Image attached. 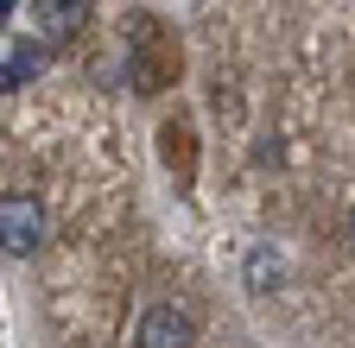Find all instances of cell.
Returning <instances> with one entry per match:
<instances>
[{
  "label": "cell",
  "mask_w": 355,
  "mask_h": 348,
  "mask_svg": "<svg viewBox=\"0 0 355 348\" xmlns=\"http://www.w3.org/2000/svg\"><path fill=\"white\" fill-rule=\"evenodd\" d=\"M7 7H13V0H0V19H7Z\"/></svg>",
  "instance_id": "5"
},
{
  "label": "cell",
  "mask_w": 355,
  "mask_h": 348,
  "mask_svg": "<svg viewBox=\"0 0 355 348\" xmlns=\"http://www.w3.org/2000/svg\"><path fill=\"white\" fill-rule=\"evenodd\" d=\"M38 64H44V51H38V45H19V51L7 57V76H0V82H26V76H38Z\"/></svg>",
  "instance_id": "4"
},
{
  "label": "cell",
  "mask_w": 355,
  "mask_h": 348,
  "mask_svg": "<svg viewBox=\"0 0 355 348\" xmlns=\"http://www.w3.org/2000/svg\"><path fill=\"white\" fill-rule=\"evenodd\" d=\"M89 7L96 0H32V19L44 26V38H70V32H83Z\"/></svg>",
  "instance_id": "3"
},
{
  "label": "cell",
  "mask_w": 355,
  "mask_h": 348,
  "mask_svg": "<svg viewBox=\"0 0 355 348\" xmlns=\"http://www.w3.org/2000/svg\"><path fill=\"white\" fill-rule=\"evenodd\" d=\"M38 247H44V203L32 190H7V196H0V253L26 259Z\"/></svg>",
  "instance_id": "1"
},
{
  "label": "cell",
  "mask_w": 355,
  "mask_h": 348,
  "mask_svg": "<svg viewBox=\"0 0 355 348\" xmlns=\"http://www.w3.org/2000/svg\"><path fill=\"white\" fill-rule=\"evenodd\" d=\"M191 342H197V329L178 304H153L140 317V348H191Z\"/></svg>",
  "instance_id": "2"
}]
</instances>
